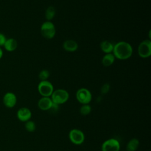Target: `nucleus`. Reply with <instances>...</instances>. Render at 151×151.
<instances>
[{
    "mask_svg": "<svg viewBox=\"0 0 151 151\" xmlns=\"http://www.w3.org/2000/svg\"><path fill=\"white\" fill-rule=\"evenodd\" d=\"M112 52L116 58L120 60H126L132 55L133 48L129 42L120 41L114 45Z\"/></svg>",
    "mask_w": 151,
    "mask_h": 151,
    "instance_id": "1",
    "label": "nucleus"
},
{
    "mask_svg": "<svg viewBox=\"0 0 151 151\" xmlns=\"http://www.w3.org/2000/svg\"><path fill=\"white\" fill-rule=\"evenodd\" d=\"M50 97L53 103L60 105L64 104L66 101H67L69 99V94L67 90L59 88L54 90Z\"/></svg>",
    "mask_w": 151,
    "mask_h": 151,
    "instance_id": "2",
    "label": "nucleus"
},
{
    "mask_svg": "<svg viewBox=\"0 0 151 151\" xmlns=\"http://www.w3.org/2000/svg\"><path fill=\"white\" fill-rule=\"evenodd\" d=\"M40 32L43 37L46 39H52L54 37L56 29L54 24L49 21L43 22L40 28Z\"/></svg>",
    "mask_w": 151,
    "mask_h": 151,
    "instance_id": "3",
    "label": "nucleus"
},
{
    "mask_svg": "<svg viewBox=\"0 0 151 151\" xmlns=\"http://www.w3.org/2000/svg\"><path fill=\"white\" fill-rule=\"evenodd\" d=\"M54 90L53 85L48 80L41 81L38 85V91L42 97H51Z\"/></svg>",
    "mask_w": 151,
    "mask_h": 151,
    "instance_id": "4",
    "label": "nucleus"
},
{
    "mask_svg": "<svg viewBox=\"0 0 151 151\" xmlns=\"http://www.w3.org/2000/svg\"><path fill=\"white\" fill-rule=\"evenodd\" d=\"M68 138L72 143L76 145H80L84 143L85 136L81 130L73 129L69 132Z\"/></svg>",
    "mask_w": 151,
    "mask_h": 151,
    "instance_id": "5",
    "label": "nucleus"
},
{
    "mask_svg": "<svg viewBox=\"0 0 151 151\" xmlns=\"http://www.w3.org/2000/svg\"><path fill=\"white\" fill-rule=\"evenodd\" d=\"M77 101L81 104H89L92 99V94L90 90L86 88H79L76 94Z\"/></svg>",
    "mask_w": 151,
    "mask_h": 151,
    "instance_id": "6",
    "label": "nucleus"
},
{
    "mask_svg": "<svg viewBox=\"0 0 151 151\" xmlns=\"http://www.w3.org/2000/svg\"><path fill=\"white\" fill-rule=\"evenodd\" d=\"M138 54L143 58H148L151 55V41L150 40H145L142 41L138 46Z\"/></svg>",
    "mask_w": 151,
    "mask_h": 151,
    "instance_id": "7",
    "label": "nucleus"
},
{
    "mask_svg": "<svg viewBox=\"0 0 151 151\" xmlns=\"http://www.w3.org/2000/svg\"><path fill=\"white\" fill-rule=\"evenodd\" d=\"M101 149V151H120V144L118 140L110 138L102 143Z\"/></svg>",
    "mask_w": 151,
    "mask_h": 151,
    "instance_id": "8",
    "label": "nucleus"
},
{
    "mask_svg": "<svg viewBox=\"0 0 151 151\" xmlns=\"http://www.w3.org/2000/svg\"><path fill=\"white\" fill-rule=\"evenodd\" d=\"M2 102L4 105L7 108L14 107L17 102V98L16 95L12 92L6 93L2 98Z\"/></svg>",
    "mask_w": 151,
    "mask_h": 151,
    "instance_id": "9",
    "label": "nucleus"
},
{
    "mask_svg": "<svg viewBox=\"0 0 151 151\" xmlns=\"http://www.w3.org/2000/svg\"><path fill=\"white\" fill-rule=\"evenodd\" d=\"M32 116L31 110L25 107L19 108L17 112V117L18 119L22 122H26L29 120Z\"/></svg>",
    "mask_w": 151,
    "mask_h": 151,
    "instance_id": "10",
    "label": "nucleus"
},
{
    "mask_svg": "<svg viewBox=\"0 0 151 151\" xmlns=\"http://www.w3.org/2000/svg\"><path fill=\"white\" fill-rule=\"evenodd\" d=\"M53 104V102L50 97H42L38 101V108L43 111L50 110Z\"/></svg>",
    "mask_w": 151,
    "mask_h": 151,
    "instance_id": "11",
    "label": "nucleus"
},
{
    "mask_svg": "<svg viewBox=\"0 0 151 151\" xmlns=\"http://www.w3.org/2000/svg\"><path fill=\"white\" fill-rule=\"evenodd\" d=\"M64 50L68 52H74L78 47L77 42L73 40H65L63 44Z\"/></svg>",
    "mask_w": 151,
    "mask_h": 151,
    "instance_id": "12",
    "label": "nucleus"
},
{
    "mask_svg": "<svg viewBox=\"0 0 151 151\" xmlns=\"http://www.w3.org/2000/svg\"><path fill=\"white\" fill-rule=\"evenodd\" d=\"M3 47L6 51L8 52H12L17 49L18 47V42L15 39L10 38L6 39Z\"/></svg>",
    "mask_w": 151,
    "mask_h": 151,
    "instance_id": "13",
    "label": "nucleus"
},
{
    "mask_svg": "<svg viewBox=\"0 0 151 151\" xmlns=\"http://www.w3.org/2000/svg\"><path fill=\"white\" fill-rule=\"evenodd\" d=\"M100 49L103 52H104L105 54H109L112 53L114 45L111 42L107 40H104L100 43Z\"/></svg>",
    "mask_w": 151,
    "mask_h": 151,
    "instance_id": "14",
    "label": "nucleus"
},
{
    "mask_svg": "<svg viewBox=\"0 0 151 151\" xmlns=\"http://www.w3.org/2000/svg\"><path fill=\"white\" fill-rule=\"evenodd\" d=\"M115 58L113 53L106 54L102 58L101 63L104 67H109L114 63Z\"/></svg>",
    "mask_w": 151,
    "mask_h": 151,
    "instance_id": "15",
    "label": "nucleus"
},
{
    "mask_svg": "<svg viewBox=\"0 0 151 151\" xmlns=\"http://www.w3.org/2000/svg\"><path fill=\"white\" fill-rule=\"evenodd\" d=\"M139 146V140L137 138L131 139L126 145V151H136Z\"/></svg>",
    "mask_w": 151,
    "mask_h": 151,
    "instance_id": "16",
    "label": "nucleus"
},
{
    "mask_svg": "<svg viewBox=\"0 0 151 151\" xmlns=\"http://www.w3.org/2000/svg\"><path fill=\"white\" fill-rule=\"evenodd\" d=\"M55 15V9L54 7L50 6H48L45 12V17L47 21H50L51 19L54 18Z\"/></svg>",
    "mask_w": 151,
    "mask_h": 151,
    "instance_id": "17",
    "label": "nucleus"
},
{
    "mask_svg": "<svg viewBox=\"0 0 151 151\" xmlns=\"http://www.w3.org/2000/svg\"><path fill=\"white\" fill-rule=\"evenodd\" d=\"M91 107L88 104H82L80 108V113L81 115L87 116L91 113Z\"/></svg>",
    "mask_w": 151,
    "mask_h": 151,
    "instance_id": "18",
    "label": "nucleus"
},
{
    "mask_svg": "<svg viewBox=\"0 0 151 151\" xmlns=\"http://www.w3.org/2000/svg\"><path fill=\"white\" fill-rule=\"evenodd\" d=\"M25 128L28 132H33L36 129V124L34 122L29 120L25 122Z\"/></svg>",
    "mask_w": 151,
    "mask_h": 151,
    "instance_id": "19",
    "label": "nucleus"
},
{
    "mask_svg": "<svg viewBox=\"0 0 151 151\" xmlns=\"http://www.w3.org/2000/svg\"><path fill=\"white\" fill-rule=\"evenodd\" d=\"M38 77L41 81L47 80L50 77V72L47 70H42L40 72Z\"/></svg>",
    "mask_w": 151,
    "mask_h": 151,
    "instance_id": "20",
    "label": "nucleus"
},
{
    "mask_svg": "<svg viewBox=\"0 0 151 151\" xmlns=\"http://www.w3.org/2000/svg\"><path fill=\"white\" fill-rule=\"evenodd\" d=\"M109 90H110V85L108 83L104 84L101 88V93L104 94L107 93L109 91Z\"/></svg>",
    "mask_w": 151,
    "mask_h": 151,
    "instance_id": "21",
    "label": "nucleus"
},
{
    "mask_svg": "<svg viewBox=\"0 0 151 151\" xmlns=\"http://www.w3.org/2000/svg\"><path fill=\"white\" fill-rule=\"evenodd\" d=\"M6 40V38L5 35L4 34L0 32V47H1L2 46H4Z\"/></svg>",
    "mask_w": 151,
    "mask_h": 151,
    "instance_id": "22",
    "label": "nucleus"
},
{
    "mask_svg": "<svg viewBox=\"0 0 151 151\" xmlns=\"http://www.w3.org/2000/svg\"><path fill=\"white\" fill-rule=\"evenodd\" d=\"M2 56H3V51L2 48L0 47V60L2 58Z\"/></svg>",
    "mask_w": 151,
    "mask_h": 151,
    "instance_id": "23",
    "label": "nucleus"
}]
</instances>
